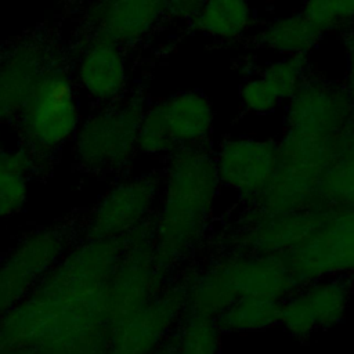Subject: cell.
Listing matches in <instances>:
<instances>
[{"label":"cell","mask_w":354,"mask_h":354,"mask_svg":"<svg viewBox=\"0 0 354 354\" xmlns=\"http://www.w3.org/2000/svg\"><path fill=\"white\" fill-rule=\"evenodd\" d=\"M299 12L322 36L326 33L339 32L336 18L328 0H306Z\"/></svg>","instance_id":"4316f807"},{"label":"cell","mask_w":354,"mask_h":354,"mask_svg":"<svg viewBox=\"0 0 354 354\" xmlns=\"http://www.w3.org/2000/svg\"><path fill=\"white\" fill-rule=\"evenodd\" d=\"M82 122L79 87L64 61L46 71L14 119L19 145L47 167L54 155L72 144Z\"/></svg>","instance_id":"277c9868"},{"label":"cell","mask_w":354,"mask_h":354,"mask_svg":"<svg viewBox=\"0 0 354 354\" xmlns=\"http://www.w3.org/2000/svg\"><path fill=\"white\" fill-rule=\"evenodd\" d=\"M124 238L73 243L29 295L0 318V350L106 354L112 332L109 283Z\"/></svg>","instance_id":"6da1fadb"},{"label":"cell","mask_w":354,"mask_h":354,"mask_svg":"<svg viewBox=\"0 0 354 354\" xmlns=\"http://www.w3.org/2000/svg\"><path fill=\"white\" fill-rule=\"evenodd\" d=\"M177 354H218L221 336L213 317L185 310L173 332Z\"/></svg>","instance_id":"603a6c76"},{"label":"cell","mask_w":354,"mask_h":354,"mask_svg":"<svg viewBox=\"0 0 354 354\" xmlns=\"http://www.w3.org/2000/svg\"><path fill=\"white\" fill-rule=\"evenodd\" d=\"M353 123L354 116L343 84L310 75L286 101L285 129L336 138Z\"/></svg>","instance_id":"2e32d148"},{"label":"cell","mask_w":354,"mask_h":354,"mask_svg":"<svg viewBox=\"0 0 354 354\" xmlns=\"http://www.w3.org/2000/svg\"><path fill=\"white\" fill-rule=\"evenodd\" d=\"M64 1L72 7H76V6H82L83 3H90L91 0H64Z\"/></svg>","instance_id":"4dcf8cb0"},{"label":"cell","mask_w":354,"mask_h":354,"mask_svg":"<svg viewBox=\"0 0 354 354\" xmlns=\"http://www.w3.org/2000/svg\"><path fill=\"white\" fill-rule=\"evenodd\" d=\"M321 220V209L278 213L243 206L221 232L218 246L221 252L283 257L301 243Z\"/></svg>","instance_id":"8992f818"},{"label":"cell","mask_w":354,"mask_h":354,"mask_svg":"<svg viewBox=\"0 0 354 354\" xmlns=\"http://www.w3.org/2000/svg\"><path fill=\"white\" fill-rule=\"evenodd\" d=\"M73 231L46 227L28 232L0 261V318L15 307L73 246Z\"/></svg>","instance_id":"30bf717a"},{"label":"cell","mask_w":354,"mask_h":354,"mask_svg":"<svg viewBox=\"0 0 354 354\" xmlns=\"http://www.w3.org/2000/svg\"><path fill=\"white\" fill-rule=\"evenodd\" d=\"M162 173H141L115 181L94 203L77 232L79 239L124 238L153 218Z\"/></svg>","instance_id":"52a82bcc"},{"label":"cell","mask_w":354,"mask_h":354,"mask_svg":"<svg viewBox=\"0 0 354 354\" xmlns=\"http://www.w3.org/2000/svg\"><path fill=\"white\" fill-rule=\"evenodd\" d=\"M138 153L156 158H167L177 147L167 130L158 101L149 102L138 129Z\"/></svg>","instance_id":"d4e9b609"},{"label":"cell","mask_w":354,"mask_h":354,"mask_svg":"<svg viewBox=\"0 0 354 354\" xmlns=\"http://www.w3.org/2000/svg\"><path fill=\"white\" fill-rule=\"evenodd\" d=\"M167 17V0H91L82 24L83 41L105 40L123 48L144 40Z\"/></svg>","instance_id":"9a60e30c"},{"label":"cell","mask_w":354,"mask_h":354,"mask_svg":"<svg viewBox=\"0 0 354 354\" xmlns=\"http://www.w3.org/2000/svg\"><path fill=\"white\" fill-rule=\"evenodd\" d=\"M148 104L144 91L134 90L115 102L97 105L71 144L75 165L98 176L127 170L138 153V129Z\"/></svg>","instance_id":"5b68a950"},{"label":"cell","mask_w":354,"mask_h":354,"mask_svg":"<svg viewBox=\"0 0 354 354\" xmlns=\"http://www.w3.org/2000/svg\"><path fill=\"white\" fill-rule=\"evenodd\" d=\"M318 227L282 259L299 286L328 277L354 279V209H321Z\"/></svg>","instance_id":"ba28073f"},{"label":"cell","mask_w":354,"mask_h":354,"mask_svg":"<svg viewBox=\"0 0 354 354\" xmlns=\"http://www.w3.org/2000/svg\"><path fill=\"white\" fill-rule=\"evenodd\" d=\"M344 53H346V77L343 82V87L348 97L353 116H354V29L344 32Z\"/></svg>","instance_id":"83f0119b"},{"label":"cell","mask_w":354,"mask_h":354,"mask_svg":"<svg viewBox=\"0 0 354 354\" xmlns=\"http://www.w3.org/2000/svg\"><path fill=\"white\" fill-rule=\"evenodd\" d=\"M188 24L205 37L235 43L252 33L257 17L249 0H206Z\"/></svg>","instance_id":"d6986e66"},{"label":"cell","mask_w":354,"mask_h":354,"mask_svg":"<svg viewBox=\"0 0 354 354\" xmlns=\"http://www.w3.org/2000/svg\"><path fill=\"white\" fill-rule=\"evenodd\" d=\"M73 79L79 90L97 105L123 98L129 93L124 48L105 40L83 41Z\"/></svg>","instance_id":"e0dca14e"},{"label":"cell","mask_w":354,"mask_h":354,"mask_svg":"<svg viewBox=\"0 0 354 354\" xmlns=\"http://www.w3.org/2000/svg\"><path fill=\"white\" fill-rule=\"evenodd\" d=\"M183 281L187 308L213 318L239 297L285 300L299 288L282 257L232 252H221Z\"/></svg>","instance_id":"3957f363"},{"label":"cell","mask_w":354,"mask_h":354,"mask_svg":"<svg viewBox=\"0 0 354 354\" xmlns=\"http://www.w3.org/2000/svg\"><path fill=\"white\" fill-rule=\"evenodd\" d=\"M242 108L253 115H268L275 112L282 100L271 84L259 73L248 76L239 88Z\"/></svg>","instance_id":"484cf974"},{"label":"cell","mask_w":354,"mask_h":354,"mask_svg":"<svg viewBox=\"0 0 354 354\" xmlns=\"http://www.w3.org/2000/svg\"><path fill=\"white\" fill-rule=\"evenodd\" d=\"M170 279L156 261L151 220L124 238V246L109 283L112 330L153 299Z\"/></svg>","instance_id":"9c48e42d"},{"label":"cell","mask_w":354,"mask_h":354,"mask_svg":"<svg viewBox=\"0 0 354 354\" xmlns=\"http://www.w3.org/2000/svg\"><path fill=\"white\" fill-rule=\"evenodd\" d=\"M158 104L177 149L209 144L214 111L203 93L198 90L177 91L159 100Z\"/></svg>","instance_id":"ac0fdd59"},{"label":"cell","mask_w":354,"mask_h":354,"mask_svg":"<svg viewBox=\"0 0 354 354\" xmlns=\"http://www.w3.org/2000/svg\"><path fill=\"white\" fill-rule=\"evenodd\" d=\"M206 0H167V17L189 22Z\"/></svg>","instance_id":"f1b7e54d"},{"label":"cell","mask_w":354,"mask_h":354,"mask_svg":"<svg viewBox=\"0 0 354 354\" xmlns=\"http://www.w3.org/2000/svg\"><path fill=\"white\" fill-rule=\"evenodd\" d=\"M260 75L271 84L282 102L289 101L310 76L308 57L283 55L267 62Z\"/></svg>","instance_id":"cb8c5ba5"},{"label":"cell","mask_w":354,"mask_h":354,"mask_svg":"<svg viewBox=\"0 0 354 354\" xmlns=\"http://www.w3.org/2000/svg\"><path fill=\"white\" fill-rule=\"evenodd\" d=\"M223 188L243 206L253 203L271 183L278 165V141L248 136L230 137L214 149Z\"/></svg>","instance_id":"5bb4252c"},{"label":"cell","mask_w":354,"mask_h":354,"mask_svg":"<svg viewBox=\"0 0 354 354\" xmlns=\"http://www.w3.org/2000/svg\"><path fill=\"white\" fill-rule=\"evenodd\" d=\"M336 18L339 32L354 29V0H328Z\"/></svg>","instance_id":"f546056e"},{"label":"cell","mask_w":354,"mask_h":354,"mask_svg":"<svg viewBox=\"0 0 354 354\" xmlns=\"http://www.w3.org/2000/svg\"><path fill=\"white\" fill-rule=\"evenodd\" d=\"M322 35L317 32L300 12L267 22L253 36L256 46L283 55H304L318 46Z\"/></svg>","instance_id":"44dd1931"},{"label":"cell","mask_w":354,"mask_h":354,"mask_svg":"<svg viewBox=\"0 0 354 354\" xmlns=\"http://www.w3.org/2000/svg\"><path fill=\"white\" fill-rule=\"evenodd\" d=\"M185 310L184 281L170 279L153 299L113 328L106 354H152L171 336Z\"/></svg>","instance_id":"7c38bea8"},{"label":"cell","mask_w":354,"mask_h":354,"mask_svg":"<svg viewBox=\"0 0 354 354\" xmlns=\"http://www.w3.org/2000/svg\"><path fill=\"white\" fill-rule=\"evenodd\" d=\"M160 173L153 246L160 270L170 277L207 241L223 187L209 144L176 149Z\"/></svg>","instance_id":"7a4b0ae2"},{"label":"cell","mask_w":354,"mask_h":354,"mask_svg":"<svg viewBox=\"0 0 354 354\" xmlns=\"http://www.w3.org/2000/svg\"><path fill=\"white\" fill-rule=\"evenodd\" d=\"M354 279L328 277L299 286L282 300L279 325L295 339L306 340L314 333L339 325L348 310Z\"/></svg>","instance_id":"8fae6325"},{"label":"cell","mask_w":354,"mask_h":354,"mask_svg":"<svg viewBox=\"0 0 354 354\" xmlns=\"http://www.w3.org/2000/svg\"><path fill=\"white\" fill-rule=\"evenodd\" d=\"M48 167L28 148L0 149V220L18 214L28 201V184Z\"/></svg>","instance_id":"ffe728a7"},{"label":"cell","mask_w":354,"mask_h":354,"mask_svg":"<svg viewBox=\"0 0 354 354\" xmlns=\"http://www.w3.org/2000/svg\"><path fill=\"white\" fill-rule=\"evenodd\" d=\"M61 61L62 47L43 32L4 47L0 58V123L15 119L40 77Z\"/></svg>","instance_id":"4fadbf2b"},{"label":"cell","mask_w":354,"mask_h":354,"mask_svg":"<svg viewBox=\"0 0 354 354\" xmlns=\"http://www.w3.org/2000/svg\"><path fill=\"white\" fill-rule=\"evenodd\" d=\"M3 51H4V47H0V58H1V55H3Z\"/></svg>","instance_id":"1f68e13d"},{"label":"cell","mask_w":354,"mask_h":354,"mask_svg":"<svg viewBox=\"0 0 354 354\" xmlns=\"http://www.w3.org/2000/svg\"><path fill=\"white\" fill-rule=\"evenodd\" d=\"M282 300L263 296H243L214 319L224 333L259 332L279 325Z\"/></svg>","instance_id":"7402d4cb"}]
</instances>
